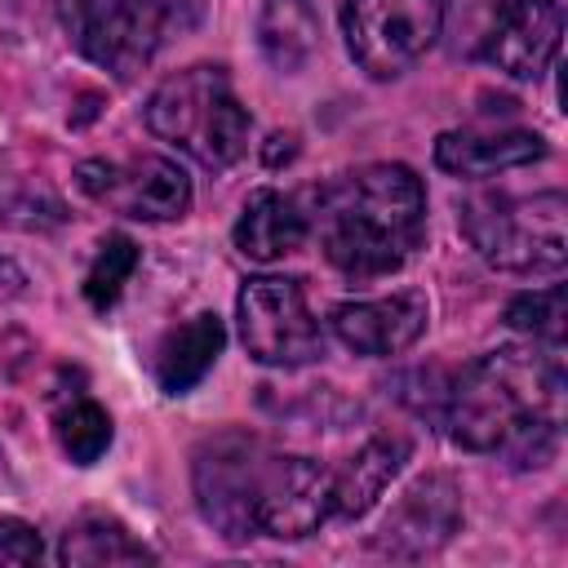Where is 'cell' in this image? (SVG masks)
<instances>
[{
	"label": "cell",
	"mask_w": 568,
	"mask_h": 568,
	"mask_svg": "<svg viewBox=\"0 0 568 568\" xmlns=\"http://www.w3.org/2000/svg\"><path fill=\"white\" fill-rule=\"evenodd\" d=\"M191 488L200 519L231 546L253 537L302 541L333 515V470L240 426L200 439Z\"/></svg>",
	"instance_id": "cell-2"
},
{
	"label": "cell",
	"mask_w": 568,
	"mask_h": 568,
	"mask_svg": "<svg viewBox=\"0 0 568 568\" xmlns=\"http://www.w3.org/2000/svg\"><path fill=\"white\" fill-rule=\"evenodd\" d=\"M506 324L515 333H528L541 346H564V288H537V293H519L506 306Z\"/></svg>",
	"instance_id": "cell-21"
},
{
	"label": "cell",
	"mask_w": 568,
	"mask_h": 568,
	"mask_svg": "<svg viewBox=\"0 0 568 568\" xmlns=\"http://www.w3.org/2000/svg\"><path fill=\"white\" fill-rule=\"evenodd\" d=\"M426 320H430V302L417 288H404V293H390V297H373V302H342L328 315L333 337L346 351L368 355V359L408 351L426 333Z\"/></svg>",
	"instance_id": "cell-12"
},
{
	"label": "cell",
	"mask_w": 568,
	"mask_h": 568,
	"mask_svg": "<svg viewBox=\"0 0 568 568\" xmlns=\"http://www.w3.org/2000/svg\"><path fill=\"white\" fill-rule=\"evenodd\" d=\"M53 9L80 58L133 80L173 31L195 22L200 0H53Z\"/></svg>",
	"instance_id": "cell-6"
},
{
	"label": "cell",
	"mask_w": 568,
	"mask_h": 568,
	"mask_svg": "<svg viewBox=\"0 0 568 568\" xmlns=\"http://www.w3.org/2000/svg\"><path fill=\"white\" fill-rule=\"evenodd\" d=\"M58 559L67 568H98V564H155V550L142 546L120 519L111 515H80L67 524L62 541H58Z\"/></svg>",
	"instance_id": "cell-17"
},
{
	"label": "cell",
	"mask_w": 568,
	"mask_h": 568,
	"mask_svg": "<svg viewBox=\"0 0 568 568\" xmlns=\"http://www.w3.org/2000/svg\"><path fill=\"white\" fill-rule=\"evenodd\" d=\"M142 115L160 142L186 151L209 173H226L248 151V133H253V120L240 106L226 71L209 62L160 80Z\"/></svg>",
	"instance_id": "cell-4"
},
{
	"label": "cell",
	"mask_w": 568,
	"mask_h": 568,
	"mask_svg": "<svg viewBox=\"0 0 568 568\" xmlns=\"http://www.w3.org/2000/svg\"><path fill=\"white\" fill-rule=\"evenodd\" d=\"M311 226H306V209H302V195H284L275 186H257L248 200H244V213L231 231L235 248L253 262H275V257H288L306 244Z\"/></svg>",
	"instance_id": "cell-15"
},
{
	"label": "cell",
	"mask_w": 568,
	"mask_h": 568,
	"mask_svg": "<svg viewBox=\"0 0 568 568\" xmlns=\"http://www.w3.org/2000/svg\"><path fill=\"white\" fill-rule=\"evenodd\" d=\"M226 346V324L217 315H191L186 324L169 328L151 355V373L160 382L164 395H186L195 382H204V373L217 364Z\"/></svg>",
	"instance_id": "cell-16"
},
{
	"label": "cell",
	"mask_w": 568,
	"mask_h": 568,
	"mask_svg": "<svg viewBox=\"0 0 568 568\" xmlns=\"http://www.w3.org/2000/svg\"><path fill=\"white\" fill-rule=\"evenodd\" d=\"M22 288H27V271H22L13 257H4V253H0V302L18 297Z\"/></svg>",
	"instance_id": "cell-23"
},
{
	"label": "cell",
	"mask_w": 568,
	"mask_h": 568,
	"mask_svg": "<svg viewBox=\"0 0 568 568\" xmlns=\"http://www.w3.org/2000/svg\"><path fill=\"white\" fill-rule=\"evenodd\" d=\"M257 44L275 71H302L320 49L315 0H266L257 18Z\"/></svg>",
	"instance_id": "cell-18"
},
{
	"label": "cell",
	"mask_w": 568,
	"mask_h": 568,
	"mask_svg": "<svg viewBox=\"0 0 568 568\" xmlns=\"http://www.w3.org/2000/svg\"><path fill=\"white\" fill-rule=\"evenodd\" d=\"M133 271H138V244L129 235H106L98 244L89 271H84V297H89V306L93 311L115 306V297L124 293V284H129Z\"/></svg>",
	"instance_id": "cell-20"
},
{
	"label": "cell",
	"mask_w": 568,
	"mask_h": 568,
	"mask_svg": "<svg viewBox=\"0 0 568 568\" xmlns=\"http://www.w3.org/2000/svg\"><path fill=\"white\" fill-rule=\"evenodd\" d=\"M564 213H568L564 191H537V195L479 191L457 204V226L493 271L555 275L568 262Z\"/></svg>",
	"instance_id": "cell-5"
},
{
	"label": "cell",
	"mask_w": 568,
	"mask_h": 568,
	"mask_svg": "<svg viewBox=\"0 0 568 568\" xmlns=\"http://www.w3.org/2000/svg\"><path fill=\"white\" fill-rule=\"evenodd\" d=\"M44 555L40 537L22 519H0V564H36Z\"/></svg>",
	"instance_id": "cell-22"
},
{
	"label": "cell",
	"mask_w": 568,
	"mask_h": 568,
	"mask_svg": "<svg viewBox=\"0 0 568 568\" xmlns=\"http://www.w3.org/2000/svg\"><path fill=\"white\" fill-rule=\"evenodd\" d=\"M240 342L257 364L302 368L324 355V328L306 306L302 280L288 275H253L235 297Z\"/></svg>",
	"instance_id": "cell-8"
},
{
	"label": "cell",
	"mask_w": 568,
	"mask_h": 568,
	"mask_svg": "<svg viewBox=\"0 0 568 568\" xmlns=\"http://www.w3.org/2000/svg\"><path fill=\"white\" fill-rule=\"evenodd\" d=\"M564 36V4L559 0H501L479 58L510 80H541L559 53Z\"/></svg>",
	"instance_id": "cell-11"
},
{
	"label": "cell",
	"mask_w": 568,
	"mask_h": 568,
	"mask_svg": "<svg viewBox=\"0 0 568 568\" xmlns=\"http://www.w3.org/2000/svg\"><path fill=\"white\" fill-rule=\"evenodd\" d=\"M53 435H58L62 453H67L75 466H93V462L111 448V417H106V408H102L98 399L75 395L71 404L58 408Z\"/></svg>",
	"instance_id": "cell-19"
},
{
	"label": "cell",
	"mask_w": 568,
	"mask_h": 568,
	"mask_svg": "<svg viewBox=\"0 0 568 568\" xmlns=\"http://www.w3.org/2000/svg\"><path fill=\"white\" fill-rule=\"evenodd\" d=\"M75 182L89 200L133 222H173L191 209V178L164 155L84 160L75 164Z\"/></svg>",
	"instance_id": "cell-9"
},
{
	"label": "cell",
	"mask_w": 568,
	"mask_h": 568,
	"mask_svg": "<svg viewBox=\"0 0 568 568\" xmlns=\"http://www.w3.org/2000/svg\"><path fill=\"white\" fill-rule=\"evenodd\" d=\"M550 146L532 129H448L435 138V164L453 178H493L541 160Z\"/></svg>",
	"instance_id": "cell-13"
},
{
	"label": "cell",
	"mask_w": 568,
	"mask_h": 568,
	"mask_svg": "<svg viewBox=\"0 0 568 568\" xmlns=\"http://www.w3.org/2000/svg\"><path fill=\"white\" fill-rule=\"evenodd\" d=\"M559 346H497L462 364L417 408L466 453H497L519 470L555 462L564 439Z\"/></svg>",
	"instance_id": "cell-1"
},
{
	"label": "cell",
	"mask_w": 568,
	"mask_h": 568,
	"mask_svg": "<svg viewBox=\"0 0 568 568\" xmlns=\"http://www.w3.org/2000/svg\"><path fill=\"white\" fill-rule=\"evenodd\" d=\"M413 457L408 435H373L364 439L337 470H333V515L337 519H359L377 506V497L386 493V484L404 470V462Z\"/></svg>",
	"instance_id": "cell-14"
},
{
	"label": "cell",
	"mask_w": 568,
	"mask_h": 568,
	"mask_svg": "<svg viewBox=\"0 0 568 568\" xmlns=\"http://www.w3.org/2000/svg\"><path fill=\"white\" fill-rule=\"evenodd\" d=\"M328 266L351 280L399 271L426 240V191L408 164H364L302 195Z\"/></svg>",
	"instance_id": "cell-3"
},
{
	"label": "cell",
	"mask_w": 568,
	"mask_h": 568,
	"mask_svg": "<svg viewBox=\"0 0 568 568\" xmlns=\"http://www.w3.org/2000/svg\"><path fill=\"white\" fill-rule=\"evenodd\" d=\"M457 528H462V488L453 475L435 470L413 479L399 493V501L377 524L368 546L386 559H426V555H439Z\"/></svg>",
	"instance_id": "cell-10"
},
{
	"label": "cell",
	"mask_w": 568,
	"mask_h": 568,
	"mask_svg": "<svg viewBox=\"0 0 568 568\" xmlns=\"http://www.w3.org/2000/svg\"><path fill=\"white\" fill-rule=\"evenodd\" d=\"M453 0H342V40L368 80L404 75L439 40Z\"/></svg>",
	"instance_id": "cell-7"
}]
</instances>
